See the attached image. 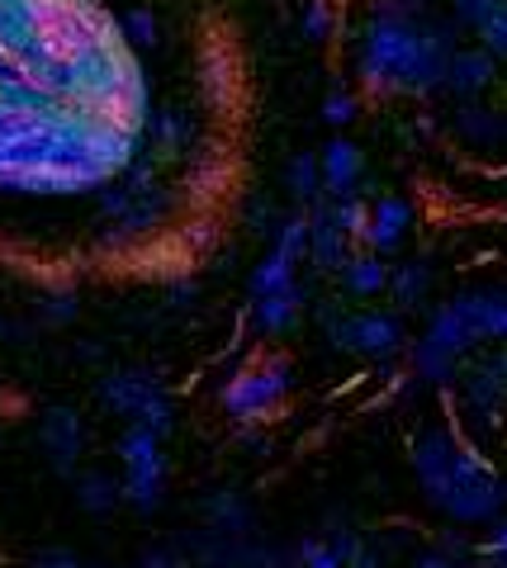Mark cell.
I'll list each match as a JSON object with an SVG mask.
<instances>
[{
  "label": "cell",
  "mask_w": 507,
  "mask_h": 568,
  "mask_svg": "<svg viewBox=\"0 0 507 568\" xmlns=\"http://www.w3.org/2000/svg\"><path fill=\"white\" fill-rule=\"evenodd\" d=\"M475 39H479V48L484 52H494V58L498 62H507V0H503V6L494 10V14H488V20L475 29Z\"/></svg>",
  "instance_id": "d4e9b609"
},
{
  "label": "cell",
  "mask_w": 507,
  "mask_h": 568,
  "mask_svg": "<svg viewBox=\"0 0 507 568\" xmlns=\"http://www.w3.org/2000/svg\"><path fill=\"white\" fill-rule=\"evenodd\" d=\"M318 327L337 351L356 355L371 365H389L404 361L413 346L408 317L398 308H346V304H323L318 308Z\"/></svg>",
  "instance_id": "3957f363"
},
{
  "label": "cell",
  "mask_w": 507,
  "mask_h": 568,
  "mask_svg": "<svg viewBox=\"0 0 507 568\" xmlns=\"http://www.w3.org/2000/svg\"><path fill=\"white\" fill-rule=\"evenodd\" d=\"M475 564L479 568H507V511L498 521L484 526V536L475 540Z\"/></svg>",
  "instance_id": "7402d4cb"
},
{
  "label": "cell",
  "mask_w": 507,
  "mask_h": 568,
  "mask_svg": "<svg viewBox=\"0 0 507 568\" xmlns=\"http://www.w3.org/2000/svg\"><path fill=\"white\" fill-rule=\"evenodd\" d=\"M33 568H85L72 549H48V555H39L33 559Z\"/></svg>",
  "instance_id": "f1b7e54d"
},
{
  "label": "cell",
  "mask_w": 507,
  "mask_h": 568,
  "mask_svg": "<svg viewBox=\"0 0 507 568\" xmlns=\"http://www.w3.org/2000/svg\"><path fill=\"white\" fill-rule=\"evenodd\" d=\"M39 446L58 474H77L85 455V422L77 407H48L39 417Z\"/></svg>",
  "instance_id": "9c48e42d"
},
{
  "label": "cell",
  "mask_w": 507,
  "mask_h": 568,
  "mask_svg": "<svg viewBox=\"0 0 507 568\" xmlns=\"http://www.w3.org/2000/svg\"><path fill=\"white\" fill-rule=\"evenodd\" d=\"M119 33H124L129 48H152L156 39H162V24H156V14L148 6H129L124 14H119Z\"/></svg>",
  "instance_id": "ffe728a7"
},
{
  "label": "cell",
  "mask_w": 507,
  "mask_h": 568,
  "mask_svg": "<svg viewBox=\"0 0 507 568\" xmlns=\"http://www.w3.org/2000/svg\"><path fill=\"white\" fill-rule=\"evenodd\" d=\"M119 455V484H124V503L138 511H156L166 497L171 459H166V436L148 432V426H124L114 440Z\"/></svg>",
  "instance_id": "5b68a950"
},
{
  "label": "cell",
  "mask_w": 507,
  "mask_h": 568,
  "mask_svg": "<svg viewBox=\"0 0 507 568\" xmlns=\"http://www.w3.org/2000/svg\"><path fill=\"white\" fill-rule=\"evenodd\" d=\"M285 190L294 209H313L323 200V166H318V152H294L290 166H285Z\"/></svg>",
  "instance_id": "e0dca14e"
},
{
  "label": "cell",
  "mask_w": 507,
  "mask_h": 568,
  "mask_svg": "<svg viewBox=\"0 0 507 568\" xmlns=\"http://www.w3.org/2000/svg\"><path fill=\"white\" fill-rule=\"evenodd\" d=\"M304 313H308V290L304 284H290V290H280V294L252 298L247 323H252V332L261 336V342H280V336H290L304 323Z\"/></svg>",
  "instance_id": "7c38bea8"
},
{
  "label": "cell",
  "mask_w": 507,
  "mask_h": 568,
  "mask_svg": "<svg viewBox=\"0 0 507 568\" xmlns=\"http://www.w3.org/2000/svg\"><path fill=\"white\" fill-rule=\"evenodd\" d=\"M337 284L346 298H356V304H371V298H384L389 290V256L371 252V246H356L346 265L337 271Z\"/></svg>",
  "instance_id": "9a60e30c"
},
{
  "label": "cell",
  "mask_w": 507,
  "mask_h": 568,
  "mask_svg": "<svg viewBox=\"0 0 507 568\" xmlns=\"http://www.w3.org/2000/svg\"><path fill=\"white\" fill-rule=\"evenodd\" d=\"M389 304L398 308V313H427V304H432V294H436V265L427 261V256H408V261H398V265H389Z\"/></svg>",
  "instance_id": "5bb4252c"
},
{
  "label": "cell",
  "mask_w": 507,
  "mask_h": 568,
  "mask_svg": "<svg viewBox=\"0 0 507 568\" xmlns=\"http://www.w3.org/2000/svg\"><path fill=\"white\" fill-rule=\"evenodd\" d=\"M417 493L450 526H488L507 511V478L456 426H423L408 446Z\"/></svg>",
  "instance_id": "7a4b0ae2"
},
{
  "label": "cell",
  "mask_w": 507,
  "mask_h": 568,
  "mask_svg": "<svg viewBox=\"0 0 507 568\" xmlns=\"http://www.w3.org/2000/svg\"><path fill=\"white\" fill-rule=\"evenodd\" d=\"M408 568H479V564L460 559V555H446V549H423V555H413Z\"/></svg>",
  "instance_id": "83f0119b"
},
{
  "label": "cell",
  "mask_w": 507,
  "mask_h": 568,
  "mask_svg": "<svg viewBox=\"0 0 507 568\" xmlns=\"http://www.w3.org/2000/svg\"><path fill=\"white\" fill-rule=\"evenodd\" d=\"M43 317H48V323H72V317H77V294L72 290H52L43 298Z\"/></svg>",
  "instance_id": "4316f807"
},
{
  "label": "cell",
  "mask_w": 507,
  "mask_h": 568,
  "mask_svg": "<svg viewBox=\"0 0 507 568\" xmlns=\"http://www.w3.org/2000/svg\"><path fill=\"white\" fill-rule=\"evenodd\" d=\"M498 6H503V0H450V24L475 33V29H479V24H484Z\"/></svg>",
  "instance_id": "484cf974"
},
{
  "label": "cell",
  "mask_w": 507,
  "mask_h": 568,
  "mask_svg": "<svg viewBox=\"0 0 507 568\" xmlns=\"http://www.w3.org/2000/svg\"><path fill=\"white\" fill-rule=\"evenodd\" d=\"M352 252H356V242L346 237L337 227V219L327 213V200H318L308 209V252H304V261H313L318 275H337Z\"/></svg>",
  "instance_id": "4fadbf2b"
},
{
  "label": "cell",
  "mask_w": 507,
  "mask_h": 568,
  "mask_svg": "<svg viewBox=\"0 0 507 568\" xmlns=\"http://www.w3.org/2000/svg\"><path fill=\"white\" fill-rule=\"evenodd\" d=\"M95 398L104 403V413L124 417L129 426H148L156 436H171V426H176L171 394L148 369H110V375L95 384Z\"/></svg>",
  "instance_id": "8992f818"
},
{
  "label": "cell",
  "mask_w": 507,
  "mask_h": 568,
  "mask_svg": "<svg viewBox=\"0 0 507 568\" xmlns=\"http://www.w3.org/2000/svg\"><path fill=\"white\" fill-rule=\"evenodd\" d=\"M300 33L308 43H327L332 33H337V14H332L327 0H304L300 10Z\"/></svg>",
  "instance_id": "603a6c76"
},
{
  "label": "cell",
  "mask_w": 507,
  "mask_h": 568,
  "mask_svg": "<svg viewBox=\"0 0 507 568\" xmlns=\"http://www.w3.org/2000/svg\"><path fill=\"white\" fill-rule=\"evenodd\" d=\"M204 517H209L214 530H223V536H242L247 521H252V511H247V503H242L237 493H214L204 503Z\"/></svg>",
  "instance_id": "d6986e66"
},
{
  "label": "cell",
  "mask_w": 507,
  "mask_h": 568,
  "mask_svg": "<svg viewBox=\"0 0 507 568\" xmlns=\"http://www.w3.org/2000/svg\"><path fill=\"white\" fill-rule=\"evenodd\" d=\"M460 48L456 24L436 14L394 10L375 0L356 29V81L375 100H427L442 95L446 62Z\"/></svg>",
  "instance_id": "6da1fadb"
},
{
  "label": "cell",
  "mask_w": 507,
  "mask_h": 568,
  "mask_svg": "<svg viewBox=\"0 0 507 568\" xmlns=\"http://www.w3.org/2000/svg\"><path fill=\"white\" fill-rule=\"evenodd\" d=\"M465 417L475 422H498L507 413V346H484L460 365L456 384Z\"/></svg>",
  "instance_id": "52a82bcc"
},
{
  "label": "cell",
  "mask_w": 507,
  "mask_h": 568,
  "mask_svg": "<svg viewBox=\"0 0 507 568\" xmlns=\"http://www.w3.org/2000/svg\"><path fill=\"white\" fill-rule=\"evenodd\" d=\"M494 85H498V58L494 52H484L479 43H460L456 52H450L446 85H442L446 95H456L460 104H469V100H484Z\"/></svg>",
  "instance_id": "8fae6325"
},
{
  "label": "cell",
  "mask_w": 507,
  "mask_h": 568,
  "mask_svg": "<svg viewBox=\"0 0 507 568\" xmlns=\"http://www.w3.org/2000/svg\"><path fill=\"white\" fill-rule=\"evenodd\" d=\"M413 227H417V209L404 200V194L384 190L371 200V219H365L361 246H371V252H379V256H398L408 246Z\"/></svg>",
  "instance_id": "ba28073f"
},
{
  "label": "cell",
  "mask_w": 507,
  "mask_h": 568,
  "mask_svg": "<svg viewBox=\"0 0 507 568\" xmlns=\"http://www.w3.org/2000/svg\"><path fill=\"white\" fill-rule=\"evenodd\" d=\"M318 166H323V200H346V194H361L365 190V171H371V162H365V148L356 138H346V133L323 142Z\"/></svg>",
  "instance_id": "30bf717a"
},
{
  "label": "cell",
  "mask_w": 507,
  "mask_h": 568,
  "mask_svg": "<svg viewBox=\"0 0 507 568\" xmlns=\"http://www.w3.org/2000/svg\"><path fill=\"white\" fill-rule=\"evenodd\" d=\"M456 129L469 138V142H498L507 133V119L498 110H484L479 100H469L456 110Z\"/></svg>",
  "instance_id": "ac0fdd59"
},
{
  "label": "cell",
  "mask_w": 507,
  "mask_h": 568,
  "mask_svg": "<svg viewBox=\"0 0 507 568\" xmlns=\"http://www.w3.org/2000/svg\"><path fill=\"white\" fill-rule=\"evenodd\" d=\"M124 503V484L104 469H85L77 474V507L91 511V517H110V511Z\"/></svg>",
  "instance_id": "2e32d148"
},
{
  "label": "cell",
  "mask_w": 507,
  "mask_h": 568,
  "mask_svg": "<svg viewBox=\"0 0 507 568\" xmlns=\"http://www.w3.org/2000/svg\"><path fill=\"white\" fill-rule=\"evenodd\" d=\"M290 394H294V365L285 355H256V361L237 365L219 384V407L237 426H261L290 403Z\"/></svg>",
  "instance_id": "277c9868"
},
{
  "label": "cell",
  "mask_w": 507,
  "mask_h": 568,
  "mask_svg": "<svg viewBox=\"0 0 507 568\" xmlns=\"http://www.w3.org/2000/svg\"><path fill=\"white\" fill-rule=\"evenodd\" d=\"M327 213H332V219H337L342 233L361 246V237H365V219H371V200H365V194H346V200H327Z\"/></svg>",
  "instance_id": "44dd1931"
},
{
  "label": "cell",
  "mask_w": 507,
  "mask_h": 568,
  "mask_svg": "<svg viewBox=\"0 0 507 568\" xmlns=\"http://www.w3.org/2000/svg\"><path fill=\"white\" fill-rule=\"evenodd\" d=\"M138 568H185L176 555H171V549H152V555H143V564Z\"/></svg>",
  "instance_id": "f546056e"
},
{
  "label": "cell",
  "mask_w": 507,
  "mask_h": 568,
  "mask_svg": "<svg viewBox=\"0 0 507 568\" xmlns=\"http://www.w3.org/2000/svg\"><path fill=\"white\" fill-rule=\"evenodd\" d=\"M323 119L332 123V129H352V123L361 119V95L356 91H327L323 95Z\"/></svg>",
  "instance_id": "cb8c5ba5"
}]
</instances>
